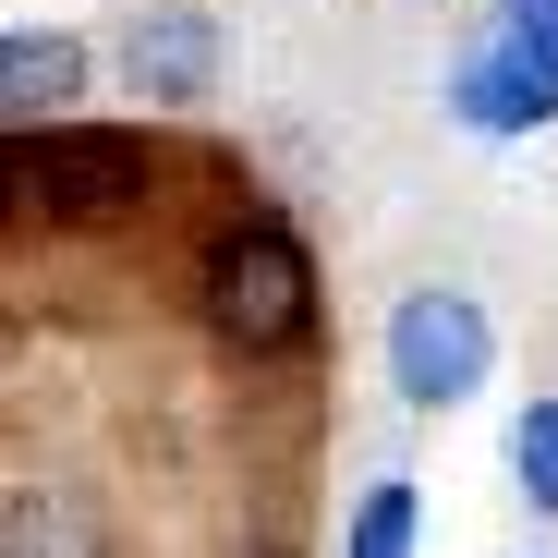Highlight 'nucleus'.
I'll list each match as a JSON object with an SVG mask.
<instances>
[{
	"label": "nucleus",
	"mask_w": 558,
	"mask_h": 558,
	"mask_svg": "<svg viewBox=\"0 0 558 558\" xmlns=\"http://www.w3.org/2000/svg\"><path fill=\"white\" fill-rule=\"evenodd\" d=\"M207 316H219V340H243V352L304 340V316H316V255H304V231H292V219H231V231L207 243Z\"/></svg>",
	"instance_id": "f257e3e1"
},
{
	"label": "nucleus",
	"mask_w": 558,
	"mask_h": 558,
	"mask_svg": "<svg viewBox=\"0 0 558 558\" xmlns=\"http://www.w3.org/2000/svg\"><path fill=\"white\" fill-rule=\"evenodd\" d=\"M449 110L474 122V134L558 122V0H498L486 37L461 49V73H449Z\"/></svg>",
	"instance_id": "f03ea898"
},
{
	"label": "nucleus",
	"mask_w": 558,
	"mask_h": 558,
	"mask_svg": "<svg viewBox=\"0 0 558 558\" xmlns=\"http://www.w3.org/2000/svg\"><path fill=\"white\" fill-rule=\"evenodd\" d=\"M146 170H158L146 134H85V122L13 134V219H122Z\"/></svg>",
	"instance_id": "7ed1b4c3"
},
{
	"label": "nucleus",
	"mask_w": 558,
	"mask_h": 558,
	"mask_svg": "<svg viewBox=\"0 0 558 558\" xmlns=\"http://www.w3.org/2000/svg\"><path fill=\"white\" fill-rule=\"evenodd\" d=\"M486 364H498V328L474 292H413L389 316V389L413 413H449V401H474L486 389Z\"/></svg>",
	"instance_id": "20e7f679"
},
{
	"label": "nucleus",
	"mask_w": 558,
	"mask_h": 558,
	"mask_svg": "<svg viewBox=\"0 0 558 558\" xmlns=\"http://www.w3.org/2000/svg\"><path fill=\"white\" fill-rule=\"evenodd\" d=\"M122 85L158 98V110H195L207 85H219V25L182 13V0H170V13H134L122 25Z\"/></svg>",
	"instance_id": "39448f33"
},
{
	"label": "nucleus",
	"mask_w": 558,
	"mask_h": 558,
	"mask_svg": "<svg viewBox=\"0 0 558 558\" xmlns=\"http://www.w3.org/2000/svg\"><path fill=\"white\" fill-rule=\"evenodd\" d=\"M73 85H85V49L73 37H49V25L0 37V122H13V134H49V110H73Z\"/></svg>",
	"instance_id": "423d86ee"
},
{
	"label": "nucleus",
	"mask_w": 558,
	"mask_h": 558,
	"mask_svg": "<svg viewBox=\"0 0 558 558\" xmlns=\"http://www.w3.org/2000/svg\"><path fill=\"white\" fill-rule=\"evenodd\" d=\"M0 558H110V546H98V510H85V498L13 486V510H0Z\"/></svg>",
	"instance_id": "0eeeda50"
},
{
	"label": "nucleus",
	"mask_w": 558,
	"mask_h": 558,
	"mask_svg": "<svg viewBox=\"0 0 558 558\" xmlns=\"http://www.w3.org/2000/svg\"><path fill=\"white\" fill-rule=\"evenodd\" d=\"M413 510H425V498H413L401 474L364 486V498H352V558H413Z\"/></svg>",
	"instance_id": "6e6552de"
},
{
	"label": "nucleus",
	"mask_w": 558,
	"mask_h": 558,
	"mask_svg": "<svg viewBox=\"0 0 558 558\" xmlns=\"http://www.w3.org/2000/svg\"><path fill=\"white\" fill-rule=\"evenodd\" d=\"M510 474H522L534 510H558V401H534V413L510 425Z\"/></svg>",
	"instance_id": "1a4fd4ad"
}]
</instances>
